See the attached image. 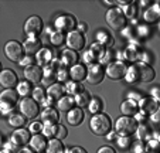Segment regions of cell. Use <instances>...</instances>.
Segmentation results:
<instances>
[{"label": "cell", "mask_w": 160, "mask_h": 153, "mask_svg": "<svg viewBox=\"0 0 160 153\" xmlns=\"http://www.w3.org/2000/svg\"><path fill=\"white\" fill-rule=\"evenodd\" d=\"M31 94H33V99L37 102V104H38V102H44L45 92H44V89H42V88H40V87L34 88V89L31 91Z\"/></svg>", "instance_id": "cell-41"}, {"label": "cell", "mask_w": 160, "mask_h": 153, "mask_svg": "<svg viewBox=\"0 0 160 153\" xmlns=\"http://www.w3.org/2000/svg\"><path fill=\"white\" fill-rule=\"evenodd\" d=\"M52 58H54V54H52V51L50 50V48H41L36 54V60H37V63H38V67L40 65L47 67L52 61Z\"/></svg>", "instance_id": "cell-24"}, {"label": "cell", "mask_w": 160, "mask_h": 153, "mask_svg": "<svg viewBox=\"0 0 160 153\" xmlns=\"http://www.w3.org/2000/svg\"><path fill=\"white\" fill-rule=\"evenodd\" d=\"M65 153H88V152L81 146H74V147H71V149L67 150Z\"/></svg>", "instance_id": "cell-47"}, {"label": "cell", "mask_w": 160, "mask_h": 153, "mask_svg": "<svg viewBox=\"0 0 160 153\" xmlns=\"http://www.w3.org/2000/svg\"><path fill=\"white\" fill-rule=\"evenodd\" d=\"M41 132H42V135H44V138H54L55 125H44Z\"/></svg>", "instance_id": "cell-44"}, {"label": "cell", "mask_w": 160, "mask_h": 153, "mask_svg": "<svg viewBox=\"0 0 160 153\" xmlns=\"http://www.w3.org/2000/svg\"><path fill=\"white\" fill-rule=\"evenodd\" d=\"M145 21H148V23H156L157 20H159L160 17V13H159V6L156 4H153L152 7H149V10H146L145 12Z\"/></svg>", "instance_id": "cell-29"}, {"label": "cell", "mask_w": 160, "mask_h": 153, "mask_svg": "<svg viewBox=\"0 0 160 153\" xmlns=\"http://www.w3.org/2000/svg\"><path fill=\"white\" fill-rule=\"evenodd\" d=\"M64 88H65V92H68V95H74V96H75L77 94H79V92L84 91V87H82L81 84H78V82H75V81H68Z\"/></svg>", "instance_id": "cell-33"}, {"label": "cell", "mask_w": 160, "mask_h": 153, "mask_svg": "<svg viewBox=\"0 0 160 153\" xmlns=\"http://www.w3.org/2000/svg\"><path fill=\"white\" fill-rule=\"evenodd\" d=\"M0 153H12L10 150H7V149H4V150H0Z\"/></svg>", "instance_id": "cell-55"}, {"label": "cell", "mask_w": 160, "mask_h": 153, "mask_svg": "<svg viewBox=\"0 0 160 153\" xmlns=\"http://www.w3.org/2000/svg\"><path fill=\"white\" fill-rule=\"evenodd\" d=\"M126 72H128V65L123 63V61H111L108 67H106V71L105 74L108 75L111 79H122L126 77Z\"/></svg>", "instance_id": "cell-7"}, {"label": "cell", "mask_w": 160, "mask_h": 153, "mask_svg": "<svg viewBox=\"0 0 160 153\" xmlns=\"http://www.w3.org/2000/svg\"><path fill=\"white\" fill-rule=\"evenodd\" d=\"M18 109H20L21 115L26 118V119H33L38 115L40 112V106L33 98H23L20 102H18Z\"/></svg>", "instance_id": "cell-6"}, {"label": "cell", "mask_w": 160, "mask_h": 153, "mask_svg": "<svg viewBox=\"0 0 160 153\" xmlns=\"http://www.w3.org/2000/svg\"><path fill=\"white\" fill-rule=\"evenodd\" d=\"M88 111L91 112V114H99V111L102 109V101H101V98H98V96H91L89 99V104H88Z\"/></svg>", "instance_id": "cell-32"}, {"label": "cell", "mask_w": 160, "mask_h": 153, "mask_svg": "<svg viewBox=\"0 0 160 153\" xmlns=\"http://www.w3.org/2000/svg\"><path fill=\"white\" fill-rule=\"evenodd\" d=\"M4 54L13 63H20L24 55V50L18 41H9L4 45Z\"/></svg>", "instance_id": "cell-8"}, {"label": "cell", "mask_w": 160, "mask_h": 153, "mask_svg": "<svg viewBox=\"0 0 160 153\" xmlns=\"http://www.w3.org/2000/svg\"><path fill=\"white\" fill-rule=\"evenodd\" d=\"M17 153H33V150H31V149H27V147H23V149H20Z\"/></svg>", "instance_id": "cell-52"}, {"label": "cell", "mask_w": 160, "mask_h": 153, "mask_svg": "<svg viewBox=\"0 0 160 153\" xmlns=\"http://www.w3.org/2000/svg\"><path fill=\"white\" fill-rule=\"evenodd\" d=\"M78 28H79V33H81V31H87V24H79L78 26Z\"/></svg>", "instance_id": "cell-53"}, {"label": "cell", "mask_w": 160, "mask_h": 153, "mask_svg": "<svg viewBox=\"0 0 160 153\" xmlns=\"http://www.w3.org/2000/svg\"><path fill=\"white\" fill-rule=\"evenodd\" d=\"M97 153H116V150L113 149V147H111V146H102V147L98 149Z\"/></svg>", "instance_id": "cell-48"}, {"label": "cell", "mask_w": 160, "mask_h": 153, "mask_svg": "<svg viewBox=\"0 0 160 153\" xmlns=\"http://www.w3.org/2000/svg\"><path fill=\"white\" fill-rule=\"evenodd\" d=\"M64 40H65V37H64V34L61 31H54L50 36V41H51L52 45H61L64 43Z\"/></svg>", "instance_id": "cell-39"}, {"label": "cell", "mask_w": 160, "mask_h": 153, "mask_svg": "<svg viewBox=\"0 0 160 153\" xmlns=\"http://www.w3.org/2000/svg\"><path fill=\"white\" fill-rule=\"evenodd\" d=\"M130 138L129 136H119V138H116V145H118L121 149H128V147H130Z\"/></svg>", "instance_id": "cell-43"}, {"label": "cell", "mask_w": 160, "mask_h": 153, "mask_svg": "<svg viewBox=\"0 0 160 153\" xmlns=\"http://www.w3.org/2000/svg\"><path fill=\"white\" fill-rule=\"evenodd\" d=\"M150 116H152V122H153V123H157V122H159V111L154 112V114H152Z\"/></svg>", "instance_id": "cell-51"}, {"label": "cell", "mask_w": 160, "mask_h": 153, "mask_svg": "<svg viewBox=\"0 0 160 153\" xmlns=\"http://www.w3.org/2000/svg\"><path fill=\"white\" fill-rule=\"evenodd\" d=\"M152 95H153V99H154V101H157V99H159V88L154 87L153 89H152Z\"/></svg>", "instance_id": "cell-50"}, {"label": "cell", "mask_w": 160, "mask_h": 153, "mask_svg": "<svg viewBox=\"0 0 160 153\" xmlns=\"http://www.w3.org/2000/svg\"><path fill=\"white\" fill-rule=\"evenodd\" d=\"M65 43L68 45V50H72V51H81L82 48L85 47V38L82 36V33L79 31H70L67 34L65 37Z\"/></svg>", "instance_id": "cell-11"}, {"label": "cell", "mask_w": 160, "mask_h": 153, "mask_svg": "<svg viewBox=\"0 0 160 153\" xmlns=\"http://www.w3.org/2000/svg\"><path fill=\"white\" fill-rule=\"evenodd\" d=\"M77 26V21L75 18L72 17L71 14H62L55 20V27H57V31H67V33H70V31H74Z\"/></svg>", "instance_id": "cell-13"}, {"label": "cell", "mask_w": 160, "mask_h": 153, "mask_svg": "<svg viewBox=\"0 0 160 153\" xmlns=\"http://www.w3.org/2000/svg\"><path fill=\"white\" fill-rule=\"evenodd\" d=\"M139 111L142 112L143 115H149L150 116L152 114H154V112L159 111V104H157V101H154L153 98H143L140 99L139 102Z\"/></svg>", "instance_id": "cell-17"}, {"label": "cell", "mask_w": 160, "mask_h": 153, "mask_svg": "<svg viewBox=\"0 0 160 153\" xmlns=\"http://www.w3.org/2000/svg\"><path fill=\"white\" fill-rule=\"evenodd\" d=\"M7 123H9L12 128H16V129H20L21 126L26 123V118L21 114H10L9 119H7Z\"/></svg>", "instance_id": "cell-30"}, {"label": "cell", "mask_w": 160, "mask_h": 153, "mask_svg": "<svg viewBox=\"0 0 160 153\" xmlns=\"http://www.w3.org/2000/svg\"><path fill=\"white\" fill-rule=\"evenodd\" d=\"M18 102V94L14 89H4L0 92V112L7 114L14 108V105Z\"/></svg>", "instance_id": "cell-5"}, {"label": "cell", "mask_w": 160, "mask_h": 153, "mask_svg": "<svg viewBox=\"0 0 160 153\" xmlns=\"http://www.w3.org/2000/svg\"><path fill=\"white\" fill-rule=\"evenodd\" d=\"M121 112L123 114V116H133V115H136L139 112L138 102L133 101V99H126V101H123L121 105Z\"/></svg>", "instance_id": "cell-22"}, {"label": "cell", "mask_w": 160, "mask_h": 153, "mask_svg": "<svg viewBox=\"0 0 160 153\" xmlns=\"http://www.w3.org/2000/svg\"><path fill=\"white\" fill-rule=\"evenodd\" d=\"M0 72H2V63H0Z\"/></svg>", "instance_id": "cell-56"}, {"label": "cell", "mask_w": 160, "mask_h": 153, "mask_svg": "<svg viewBox=\"0 0 160 153\" xmlns=\"http://www.w3.org/2000/svg\"><path fill=\"white\" fill-rule=\"evenodd\" d=\"M77 61H78V54H77L75 51L72 50H64L62 54H61V64H62L64 67H72L77 64Z\"/></svg>", "instance_id": "cell-26"}, {"label": "cell", "mask_w": 160, "mask_h": 153, "mask_svg": "<svg viewBox=\"0 0 160 153\" xmlns=\"http://www.w3.org/2000/svg\"><path fill=\"white\" fill-rule=\"evenodd\" d=\"M146 146V153H157L159 152V142L157 139H149Z\"/></svg>", "instance_id": "cell-42"}, {"label": "cell", "mask_w": 160, "mask_h": 153, "mask_svg": "<svg viewBox=\"0 0 160 153\" xmlns=\"http://www.w3.org/2000/svg\"><path fill=\"white\" fill-rule=\"evenodd\" d=\"M136 133H138V138H139V140H146V139H150V133H149L148 130V126L146 125H140L138 126V130H136Z\"/></svg>", "instance_id": "cell-38"}, {"label": "cell", "mask_w": 160, "mask_h": 153, "mask_svg": "<svg viewBox=\"0 0 160 153\" xmlns=\"http://www.w3.org/2000/svg\"><path fill=\"white\" fill-rule=\"evenodd\" d=\"M70 77L75 82H81L82 79H85V77H87V68H85V65H82V64L72 65L70 69Z\"/></svg>", "instance_id": "cell-25"}, {"label": "cell", "mask_w": 160, "mask_h": 153, "mask_svg": "<svg viewBox=\"0 0 160 153\" xmlns=\"http://www.w3.org/2000/svg\"><path fill=\"white\" fill-rule=\"evenodd\" d=\"M132 153H146V146L142 140H138L133 143L132 146Z\"/></svg>", "instance_id": "cell-45"}, {"label": "cell", "mask_w": 160, "mask_h": 153, "mask_svg": "<svg viewBox=\"0 0 160 153\" xmlns=\"http://www.w3.org/2000/svg\"><path fill=\"white\" fill-rule=\"evenodd\" d=\"M98 40H99V44L102 45H111L112 44V36L108 33V31H101L98 34Z\"/></svg>", "instance_id": "cell-40"}, {"label": "cell", "mask_w": 160, "mask_h": 153, "mask_svg": "<svg viewBox=\"0 0 160 153\" xmlns=\"http://www.w3.org/2000/svg\"><path fill=\"white\" fill-rule=\"evenodd\" d=\"M89 99H91V95L88 91H82V92L77 94L75 98H74V101H75V104L78 105V108H87L88 104H89Z\"/></svg>", "instance_id": "cell-31"}, {"label": "cell", "mask_w": 160, "mask_h": 153, "mask_svg": "<svg viewBox=\"0 0 160 153\" xmlns=\"http://www.w3.org/2000/svg\"><path fill=\"white\" fill-rule=\"evenodd\" d=\"M109 139H116V135L115 133H111V135H109Z\"/></svg>", "instance_id": "cell-54"}, {"label": "cell", "mask_w": 160, "mask_h": 153, "mask_svg": "<svg viewBox=\"0 0 160 153\" xmlns=\"http://www.w3.org/2000/svg\"><path fill=\"white\" fill-rule=\"evenodd\" d=\"M64 92H65L64 85H61L60 82H54L52 85H50L47 88V95H48L47 99H50V101H58L60 98L64 96Z\"/></svg>", "instance_id": "cell-20"}, {"label": "cell", "mask_w": 160, "mask_h": 153, "mask_svg": "<svg viewBox=\"0 0 160 153\" xmlns=\"http://www.w3.org/2000/svg\"><path fill=\"white\" fill-rule=\"evenodd\" d=\"M126 17H125L122 9L119 7H113L106 12V23L109 24V27L113 30H122L126 27Z\"/></svg>", "instance_id": "cell-4"}, {"label": "cell", "mask_w": 160, "mask_h": 153, "mask_svg": "<svg viewBox=\"0 0 160 153\" xmlns=\"http://www.w3.org/2000/svg\"><path fill=\"white\" fill-rule=\"evenodd\" d=\"M42 31V20L38 16H31L24 23V33L28 37H37Z\"/></svg>", "instance_id": "cell-12"}, {"label": "cell", "mask_w": 160, "mask_h": 153, "mask_svg": "<svg viewBox=\"0 0 160 153\" xmlns=\"http://www.w3.org/2000/svg\"><path fill=\"white\" fill-rule=\"evenodd\" d=\"M119 3L126 4L125 2H119ZM122 12H123L126 20H128V18H133V17H136V16H138V6H135L133 3H128L126 6H123V10H122Z\"/></svg>", "instance_id": "cell-34"}, {"label": "cell", "mask_w": 160, "mask_h": 153, "mask_svg": "<svg viewBox=\"0 0 160 153\" xmlns=\"http://www.w3.org/2000/svg\"><path fill=\"white\" fill-rule=\"evenodd\" d=\"M24 77L28 82H33V84H38L42 79V69L40 68L38 65H31L26 67L24 68Z\"/></svg>", "instance_id": "cell-16"}, {"label": "cell", "mask_w": 160, "mask_h": 153, "mask_svg": "<svg viewBox=\"0 0 160 153\" xmlns=\"http://www.w3.org/2000/svg\"><path fill=\"white\" fill-rule=\"evenodd\" d=\"M68 132H67V128L64 125H55V133H54V139H58V140H62V139L67 138Z\"/></svg>", "instance_id": "cell-37"}, {"label": "cell", "mask_w": 160, "mask_h": 153, "mask_svg": "<svg viewBox=\"0 0 160 153\" xmlns=\"http://www.w3.org/2000/svg\"><path fill=\"white\" fill-rule=\"evenodd\" d=\"M31 63H33V58L28 57V58H23V60H21L18 64H20V65H23V67H24V65L28 67V65H31Z\"/></svg>", "instance_id": "cell-49"}, {"label": "cell", "mask_w": 160, "mask_h": 153, "mask_svg": "<svg viewBox=\"0 0 160 153\" xmlns=\"http://www.w3.org/2000/svg\"><path fill=\"white\" fill-rule=\"evenodd\" d=\"M89 128L97 136H106L112 130V120L105 114H95L89 120Z\"/></svg>", "instance_id": "cell-2"}, {"label": "cell", "mask_w": 160, "mask_h": 153, "mask_svg": "<svg viewBox=\"0 0 160 153\" xmlns=\"http://www.w3.org/2000/svg\"><path fill=\"white\" fill-rule=\"evenodd\" d=\"M156 77V72L149 64L135 63L133 65L128 67L126 81L129 82H152Z\"/></svg>", "instance_id": "cell-1"}, {"label": "cell", "mask_w": 160, "mask_h": 153, "mask_svg": "<svg viewBox=\"0 0 160 153\" xmlns=\"http://www.w3.org/2000/svg\"><path fill=\"white\" fill-rule=\"evenodd\" d=\"M41 119H42L44 125H57V122L60 120V115H58L55 108L47 106V108H44V111L41 112Z\"/></svg>", "instance_id": "cell-18"}, {"label": "cell", "mask_w": 160, "mask_h": 153, "mask_svg": "<svg viewBox=\"0 0 160 153\" xmlns=\"http://www.w3.org/2000/svg\"><path fill=\"white\" fill-rule=\"evenodd\" d=\"M138 120L132 116H121L115 123V132L119 136H132L138 130Z\"/></svg>", "instance_id": "cell-3"}, {"label": "cell", "mask_w": 160, "mask_h": 153, "mask_svg": "<svg viewBox=\"0 0 160 153\" xmlns=\"http://www.w3.org/2000/svg\"><path fill=\"white\" fill-rule=\"evenodd\" d=\"M30 91H31V88H30L28 81H21L17 84V94H20L23 98H26L30 94Z\"/></svg>", "instance_id": "cell-36"}, {"label": "cell", "mask_w": 160, "mask_h": 153, "mask_svg": "<svg viewBox=\"0 0 160 153\" xmlns=\"http://www.w3.org/2000/svg\"><path fill=\"white\" fill-rule=\"evenodd\" d=\"M88 55L91 57V61H99L101 64H105L109 61V51H106L105 45L99 44V43H94L91 44L89 51H87Z\"/></svg>", "instance_id": "cell-9"}, {"label": "cell", "mask_w": 160, "mask_h": 153, "mask_svg": "<svg viewBox=\"0 0 160 153\" xmlns=\"http://www.w3.org/2000/svg\"><path fill=\"white\" fill-rule=\"evenodd\" d=\"M45 153H65L62 142L58 140V139H51V140H48L47 147H45Z\"/></svg>", "instance_id": "cell-28"}, {"label": "cell", "mask_w": 160, "mask_h": 153, "mask_svg": "<svg viewBox=\"0 0 160 153\" xmlns=\"http://www.w3.org/2000/svg\"><path fill=\"white\" fill-rule=\"evenodd\" d=\"M103 77H105V71H103L101 64H97V63L89 64V67L87 68V77H85L89 84H92V85L101 84Z\"/></svg>", "instance_id": "cell-10"}, {"label": "cell", "mask_w": 160, "mask_h": 153, "mask_svg": "<svg viewBox=\"0 0 160 153\" xmlns=\"http://www.w3.org/2000/svg\"><path fill=\"white\" fill-rule=\"evenodd\" d=\"M123 55L128 61H138V58H139V51H138V48H136L135 45H129V47L125 50Z\"/></svg>", "instance_id": "cell-35"}, {"label": "cell", "mask_w": 160, "mask_h": 153, "mask_svg": "<svg viewBox=\"0 0 160 153\" xmlns=\"http://www.w3.org/2000/svg\"><path fill=\"white\" fill-rule=\"evenodd\" d=\"M30 132L26 129H17L12 133L10 136V143L16 147H21V146H26V145L30 142Z\"/></svg>", "instance_id": "cell-15"}, {"label": "cell", "mask_w": 160, "mask_h": 153, "mask_svg": "<svg viewBox=\"0 0 160 153\" xmlns=\"http://www.w3.org/2000/svg\"><path fill=\"white\" fill-rule=\"evenodd\" d=\"M67 120L71 126H78L84 120V111L81 108H72L70 112H67Z\"/></svg>", "instance_id": "cell-21"}, {"label": "cell", "mask_w": 160, "mask_h": 153, "mask_svg": "<svg viewBox=\"0 0 160 153\" xmlns=\"http://www.w3.org/2000/svg\"><path fill=\"white\" fill-rule=\"evenodd\" d=\"M74 105H75V101H74V98L71 95L62 96V98H60L57 101V108L61 112H70L74 108Z\"/></svg>", "instance_id": "cell-27"}, {"label": "cell", "mask_w": 160, "mask_h": 153, "mask_svg": "<svg viewBox=\"0 0 160 153\" xmlns=\"http://www.w3.org/2000/svg\"><path fill=\"white\" fill-rule=\"evenodd\" d=\"M42 126H44V125H42L41 122H33L30 125V129H28V132L34 133V135H38V133L42 130Z\"/></svg>", "instance_id": "cell-46"}, {"label": "cell", "mask_w": 160, "mask_h": 153, "mask_svg": "<svg viewBox=\"0 0 160 153\" xmlns=\"http://www.w3.org/2000/svg\"><path fill=\"white\" fill-rule=\"evenodd\" d=\"M23 50L26 54L28 55H34L41 50V40H38L37 37H28L23 44Z\"/></svg>", "instance_id": "cell-19"}, {"label": "cell", "mask_w": 160, "mask_h": 153, "mask_svg": "<svg viewBox=\"0 0 160 153\" xmlns=\"http://www.w3.org/2000/svg\"><path fill=\"white\" fill-rule=\"evenodd\" d=\"M30 147L31 150H34V152L37 153H42L45 152V147H47V140H45V138L42 135H34L33 138L30 139Z\"/></svg>", "instance_id": "cell-23"}, {"label": "cell", "mask_w": 160, "mask_h": 153, "mask_svg": "<svg viewBox=\"0 0 160 153\" xmlns=\"http://www.w3.org/2000/svg\"><path fill=\"white\" fill-rule=\"evenodd\" d=\"M0 85L4 89H13L17 87V74L12 69H2L0 72Z\"/></svg>", "instance_id": "cell-14"}]
</instances>
